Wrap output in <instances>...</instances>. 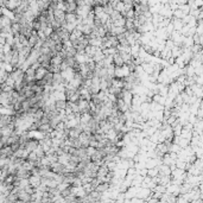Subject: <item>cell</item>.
I'll return each mask as SVG.
<instances>
[{
    "instance_id": "obj_1",
    "label": "cell",
    "mask_w": 203,
    "mask_h": 203,
    "mask_svg": "<svg viewBox=\"0 0 203 203\" xmlns=\"http://www.w3.org/2000/svg\"><path fill=\"white\" fill-rule=\"evenodd\" d=\"M76 10H77L76 1H63L64 13H76Z\"/></svg>"
},
{
    "instance_id": "obj_2",
    "label": "cell",
    "mask_w": 203,
    "mask_h": 203,
    "mask_svg": "<svg viewBox=\"0 0 203 203\" xmlns=\"http://www.w3.org/2000/svg\"><path fill=\"white\" fill-rule=\"evenodd\" d=\"M48 74V70L43 67H39L38 69H36V73H34V81H41L43 80V77Z\"/></svg>"
}]
</instances>
